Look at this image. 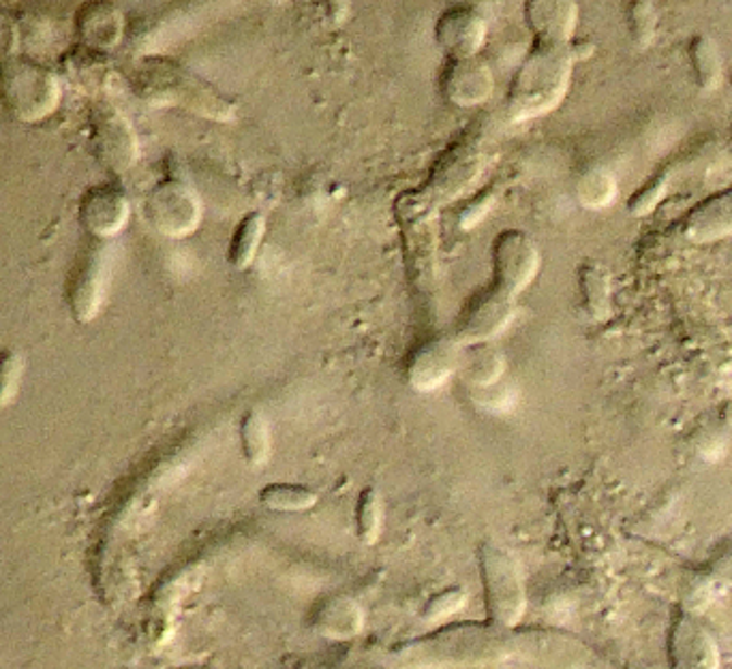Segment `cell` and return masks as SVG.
Returning a JSON list of instances; mask_svg holds the SVG:
<instances>
[{
	"label": "cell",
	"instance_id": "1",
	"mask_svg": "<svg viewBox=\"0 0 732 669\" xmlns=\"http://www.w3.org/2000/svg\"><path fill=\"white\" fill-rule=\"evenodd\" d=\"M514 657L513 629L454 624L392 648L368 669H465Z\"/></svg>",
	"mask_w": 732,
	"mask_h": 669
},
{
	"label": "cell",
	"instance_id": "2",
	"mask_svg": "<svg viewBox=\"0 0 732 669\" xmlns=\"http://www.w3.org/2000/svg\"><path fill=\"white\" fill-rule=\"evenodd\" d=\"M577 50L572 46L535 43L516 71L508 114L513 121H531L553 112L568 94Z\"/></svg>",
	"mask_w": 732,
	"mask_h": 669
},
{
	"label": "cell",
	"instance_id": "3",
	"mask_svg": "<svg viewBox=\"0 0 732 669\" xmlns=\"http://www.w3.org/2000/svg\"><path fill=\"white\" fill-rule=\"evenodd\" d=\"M136 90L152 105H176L211 121L229 123L236 105L209 81L172 61H147L136 71Z\"/></svg>",
	"mask_w": 732,
	"mask_h": 669
},
{
	"label": "cell",
	"instance_id": "4",
	"mask_svg": "<svg viewBox=\"0 0 732 669\" xmlns=\"http://www.w3.org/2000/svg\"><path fill=\"white\" fill-rule=\"evenodd\" d=\"M478 565L489 620L495 627L514 629L525 614V586L513 554L493 541L478 547Z\"/></svg>",
	"mask_w": 732,
	"mask_h": 669
},
{
	"label": "cell",
	"instance_id": "5",
	"mask_svg": "<svg viewBox=\"0 0 732 669\" xmlns=\"http://www.w3.org/2000/svg\"><path fill=\"white\" fill-rule=\"evenodd\" d=\"M0 94L17 118L39 121L56 108L59 81L48 68L11 61L0 71Z\"/></svg>",
	"mask_w": 732,
	"mask_h": 669
},
{
	"label": "cell",
	"instance_id": "6",
	"mask_svg": "<svg viewBox=\"0 0 732 669\" xmlns=\"http://www.w3.org/2000/svg\"><path fill=\"white\" fill-rule=\"evenodd\" d=\"M148 225L165 238H187L202 223V200L182 180L167 178L150 189L142 205Z\"/></svg>",
	"mask_w": 732,
	"mask_h": 669
},
{
	"label": "cell",
	"instance_id": "7",
	"mask_svg": "<svg viewBox=\"0 0 732 669\" xmlns=\"http://www.w3.org/2000/svg\"><path fill=\"white\" fill-rule=\"evenodd\" d=\"M540 264V251L525 231H502L493 244V287L518 298L535 280Z\"/></svg>",
	"mask_w": 732,
	"mask_h": 669
},
{
	"label": "cell",
	"instance_id": "8",
	"mask_svg": "<svg viewBox=\"0 0 732 669\" xmlns=\"http://www.w3.org/2000/svg\"><path fill=\"white\" fill-rule=\"evenodd\" d=\"M514 313H516V298L491 285L487 291L478 293L469 302V306L458 319L456 332L452 338L460 346L493 342L510 326Z\"/></svg>",
	"mask_w": 732,
	"mask_h": 669
},
{
	"label": "cell",
	"instance_id": "9",
	"mask_svg": "<svg viewBox=\"0 0 732 669\" xmlns=\"http://www.w3.org/2000/svg\"><path fill=\"white\" fill-rule=\"evenodd\" d=\"M514 657L531 661L540 668L546 669H589L591 668V653L585 646L557 631L544 629H527L514 631Z\"/></svg>",
	"mask_w": 732,
	"mask_h": 669
},
{
	"label": "cell",
	"instance_id": "10",
	"mask_svg": "<svg viewBox=\"0 0 732 669\" xmlns=\"http://www.w3.org/2000/svg\"><path fill=\"white\" fill-rule=\"evenodd\" d=\"M92 143L99 161L114 174H127L138 159V137L129 121L110 105L92 112Z\"/></svg>",
	"mask_w": 732,
	"mask_h": 669
},
{
	"label": "cell",
	"instance_id": "11",
	"mask_svg": "<svg viewBox=\"0 0 732 669\" xmlns=\"http://www.w3.org/2000/svg\"><path fill=\"white\" fill-rule=\"evenodd\" d=\"M436 39L450 61L476 59L487 41V20L476 7H452L441 13Z\"/></svg>",
	"mask_w": 732,
	"mask_h": 669
},
{
	"label": "cell",
	"instance_id": "12",
	"mask_svg": "<svg viewBox=\"0 0 732 669\" xmlns=\"http://www.w3.org/2000/svg\"><path fill=\"white\" fill-rule=\"evenodd\" d=\"M460 349L454 338H436L422 344L407 364L409 386L420 394L440 390L452 375H458Z\"/></svg>",
	"mask_w": 732,
	"mask_h": 669
},
{
	"label": "cell",
	"instance_id": "13",
	"mask_svg": "<svg viewBox=\"0 0 732 669\" xmlns=\"http://www.w3.org/2000/svg\"><path fill=\"white\" fill-rule=\"evenodd\" d=\"M495 90V77L491 67L476 59L450 61L441 75L443 97L458 108L482 105Z\"/></svg>",
	"mask_w": 732,
	"mask_h": 669
},
{
	"label": "cell",
	"instance_id": "14",
	"mask_svg": "<svg viewBox=\"0 0 732 669\" xmlns=\"http://www.w3.org/2000/svg\"><path fill=\"white\" fill-rule=\"evenodd\" d=\"M672 669H718L720 651L714 638L690 616H679L670 631Z\"/></svg>",
	"mask_w": 732,
	"mask_h": 669
},
{
	"label": "cell",
	"instance_id": "15",
	"mask_svg": "<svg viewBox=\"0 0 732 669\" xmlns=\"http://www.w3.org/2000/svg\"><path fill=\"white\" fill-rule=\"evenodd\" d=\"M129 200L114 185H99L84 193L79 203V218L84 227L97 238L118 233L129 220Z\"/></svg>",
	"mask_w": 732,
	"mask_h": 669
},
{
	"label": "cell",
	"instance_id": "16",
	"mask_svg": "<svg viewBox=\"0 0 732 669\" xmlns=\"http://www.w3.org/2000/svg\"><path fill=\"white\" fill-rule=\"evenodd\" d=\"M525 17L535 35V43L570 46L579 22V7L575 2H527Z\"/></svg>",
	"mask_w": 732,
	"mask_h": 669
},
{
	"label": "cell",
	"instance_id": "17",
	"mask_svg": "<svg viewBox=\"0 0 732 669\" xmlns=\"http://www.w3.org/2000/svg\"><path fill=\"white\" fill-rule=\"evenodd\" d=\"M683 233L692 242L707 244L732 236V189L701 201L683 223Z\"/></svg>",
	"mask_w": 732,
	"mask_h": 669
},
{
	"label": "cell",
	"instance_id": "18",
	"mask_svg": "<svg viewBox=\"0 0 732 669\" xmlns=\"http://www.w3.org/2000/svg\"><path fill=\"white\" fill-rule=\"evenodd\" d=\"M77 33L88 50H110L121 41L123 15L110 2H90L77 13Z\"/></svg>",
	"mask_w": 732,
	"mask_h": 669
},
{
	"label": "cell",
	"instance_id": "19",
	"mask_svg": "<svg viewBox=\"0 0 732 669\" xmlns=\"http://www.w3.org/2000/svg\"><path fill=\"white\" fill-rule=\"evenodd\" d=\"M313 627L328 640H352L365 627V611L352 597L337 595L321 603L313 616Z\"/></svg>",
	"mask_w": 732,
	"mask_h": 669
},
{
	"label": "cell",
	"instance_id": "20",
	"mask_svg": "<svg viewBox=\"0 0 732 669\" xmlns=\"http://www.w3.org/2000/svg\"><path fill=\"white\" fill-rule=\"evenodd\" d=\"M504 373H506V355L497 344L480 342L460 349L458 375L474 390L497 386Z\"/></svg>",
	"mask_w": 732,
	"mask_h": 669
},
{
	"label": "cell",
	"instance_id": "21",
	"mask_svg": "<svg viewBox=\"0 0 732 669\" xmlns=\"http://www.w3.org/2000/svg\"><path fill=\"white\" fill-rule=\"evenodd\" d=\"M480 172V156L469 146H458L441 159L440 167L433 172V193L443 200L458 195Z\"/></svg>",
	"mask_w": 732,
	"mask_h": 669
},
{
	"label": "cell",
	"instance_id": "22",
	"mask_svg": "<svg viewBox=\"0 0 732 669\" xmlns=\"http://www.w3.org/2000/svg\"><path fill=\"white\" fill-rule=\"evenodd\" d=\"M101 298H103V264L99 255H90L75 272L70 289L75 319L81 324L90 321L99 311Z\"/></svg>",
	"mask_w": 732,
	"mask_h": 669
},
{
	"label": "cell",
	"instance_id": "23",
	"mask_svg": "<svg viewBox=\"0 0 732 669\" xmlns=\"http://www.w3.org/2000/svg\"><path fill=\"white\" fill-rule=\"evenodd\" d=\"M264 236H266V216L262 212H249L231 236L227 249V264L238 272L251 268L262 249Z\"/></svg>",
	"mask_w": 732,
	"mask_h": 669
},
{
	"label": "cell",
	"instance_id": "24",
	"mask_svg": "<svg viewBox=\"0 0 732 669\" xmlns=\"http://www.w3.org/2000/svg\"><path fill=\"white\" fill-rule=\"evenodd\" d=\"M319 501V494L302 483H288V481H275L260 490V503L268 507L270 512L281 514H302L315 507Z\"/></svg>",
	"mask_w": 732,
	"mask_h": 669
},
{
	"label": "cell",
	"instance_id": "25",
	"mask_svg": "<svg viewBox=\"0 0 732 669\" xmlns=\"http://www.w3.org/2000/svg\"><path fill=\"white\" fill-rule=\"evenodd\" d=\"M240 450L251 467L266 465L270 456V424L257 408L247 411L240 419Z\"/></svg>",
	"mask_w": 732,
	"mask_h": 669
},
{
	"label": "cell",
	"instance_id": "26",
	"mask_svg": "<svg viewBox=\"0 0 732 669\" xmlns=\"http://www.w3.org/2000/svg\"><path fill=\"white\" fill-rule=\"evenodd\" d=\"M690 61L696 75V84L705 92H714L722 81V52L709 35H696L690 43Z\"/></svg>",
	"mask_w": 732,
	"mask_h": 669
},
{
	"label": "cell",
	"instance_id": "27",
	"mask_svg": "<svg viewBox=\"0 0 732 669\" xmlns=\"http://www.w3.org/2000/svg\"><path fill=\"white\" fill-rule=\"evenodd\" d=\"M583 306L593 321L610 315V276L600 264H585L579 272Z\"/></svg>",
	"mask_w": 732,
	"mask_h": 669
},
{
	"label": "cell",
	"instance_id": "28",
	"mask_svg": "<svg viewBox=\"0 0 732 669\" xmlns=\"http://www.w3.org/2000/svg\"><path fill=\"white\" fill-rule=\"evenodd\" d=\"M381 525H383L381 494L377 492V488L366 485L358 494L356 514H354V527H356L358 541L365 545H373L381 535Z\"/></svg>",
	"mask_w": 732,
	"mask_h": 669
},
{
	"label": "cell",
	"instance_id": "29",
	"mask_svg": "<svg viewBox=\"0 0 732 669\" xmlns=\"http://www.w3.org/2000/svg\"><path fill=\"white\" fill-rule=\"evenodd\" d=\"M617 198V180L604 167H593L577 182V200L589 210H602Z\"/></svg>",
	"mask_w": 732,
	"mask_h": 669
},
{
	"label": "cell",
	"instance_id": "30",
	"mask_svg": "<svg viewBox=\"0 0 732 669\" xmlns=\"http://www.w3.org/2000/svg\"><path fill=\"white\" fill-rule=\"evenodd\" d=\"M67 73L72 75V79L77 86L86 88L88 92H94L105 84V77H108L110 68L103 63L101 52H92V50L84 48V50H75L74 54L70 56Z\"/></svg>",
	"mask_w": 732,
	"mask_h": 669
},
{
	"label": "cell",
	"instance_id": "31",
	"mask_svg": "<svg viewBox=\"0 0 732 669\" xmlns=\"http://www.w3.org/2000/svg\"><path fill=\"white\" fill-rule=\"evenodd\" d=\"M630 28L639 48H647L654 41L658 28V11L652 2H636L630 9Z\"/></svg>",
	"mask_w": 732,
	"mask_h": 669
},
{
	"label": "cell",
	"instance_id": "32",
	"mask_svg": "<svg viewBox=\"0 0 732 669\" xmlns=\"http://www.w3.org/2000/svg\"><path fill=\"white\" fill-rule=\"evenodd\" d=\"M24 362L22 355L15 351H4L0 355V406L13 401L20 379H22Z\"/></svg>",
	"mask_w": 732,
	"mask_h": 669
},
{
	"label": "cell",
	"instance_id": "33",
	"mask_svg": "<svg viewBox=\"0 0 732 669\" xmlns=\"http://www.w3.org/2000/svg\"><path fill=\"white\" fill-rule=\"evenodd\" d=\"M465 605V591L463 589H445L438 593L433 599L422 607L420 618L425 622H440L443 618H447L450 614L458 611Z\"/></svg>",
	"mask_w": 732,
	"mask_h": 669
},
{
	"label": "cell",
	"instance_id": "34",
	"mask_svg": "<svg viewBox=\"0 0 732 669\" xmlns=\"http://www.w3.org/2000/svg\"><path fill=\"white\" fill-rule=\"evenodd\" d=\"M711 576L718 582L731 584L732 586V539L729 543H722L716 552V556L711 558Z\"/></svg>",
	"mask_w": 732,
	"mask_h": 669
},
{
	"label": "cell",
	"instance_id": "35",
	"mask_svg": "<svg viewBox=\"0 0 732 669\" xmlns=\"http://www.w3.org/2000/svg\"><path fill=\"white\" fill-rule=\"evenodd\" d=\"M711 599V584L705 578H694L687 595H683V605L687 609H703Z\"/></svg>",
	"mask_w": 732,
	"mask_h": 669
},
{
	"label": "cell",
	"instance_id": "36",
	"mask_svg": "<svg viewBox=\"0 0 732 669\" xmlns=\"http://www.w3.org/2000/svg\"><path fill=\"white\" fill-rule=\"evenodd\" d=\"M17 41V33H15V24L9 20V15L4 11H0V56H7Z\"/></svg>",
	"mask_w": 732,
	"mask_h": 669
},
{
	"label": "cell",
	"instance_id": "37",
	"mask_svg": "<svg viewBox=\"0 0 732 669\" xmlns=\"http://www.w3.org/2000/svg\"><path fill=\"white\" fill-rule=\"evenodd\" d=\"M172 669H213V668H209V666H180V668H172Z\"/></svg>",
	"mask_w": 732,
	"mask_h": 669
}]
</instances>
